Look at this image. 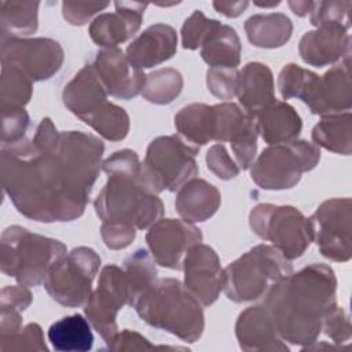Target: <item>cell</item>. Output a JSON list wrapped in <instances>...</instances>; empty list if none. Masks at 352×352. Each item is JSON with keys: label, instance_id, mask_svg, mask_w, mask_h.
Returning a JSON list of instances; mask_svg holds the SVG:
<instances>
[{"label": "cell", "instance_id": "obj_13", "mask_svg": "<svg viewBox=\"0 0 352 352\" xmlns=\"http://www.w3.org/2000/svg\"><path fill=\"white\" fill-rule=\"evenodd\" d=\"M0 55L1 63L15 66L33 82L51 78L65 60L60 44L47 37H1Z\"/></svg>", "mask_w": 352, "mask_h": 352}, {"label": "cell", "instance_id": "obj_35", "mask_svg": "<svg viewBox=\"0 0 352 352\" xmlns=\"http://www.w3.org/2000/svg\"><path fill=\"white\" fill-rule=\"evenodd\" d=\"M84 122L103 139L111 142L125 139L131 126L128 113L111 102H106L100 109L88 116Z\"/></svg>", "mask_w": 352, "mask_h": 352}, {"label": "cell", "instance_id": "obj_32", "mask_svg": "<svg viewBox=\"0 0 352 352\" xmlns=\"http://www.w3.org/2000/svg\"><path fill=\"white\" fill-rule=\"evenodd\" d=\"M40 1H8L0 3L1 37H19L33 34L38 28Z\"/></svg>", "mask_w": 352, "mask_h": 352}, {"label": "cell", "instance_id": "obj_15", "mask_svg": "<svg viewBox=\"0 0 352 352\" xmlns=\"http://www.w3.org/2000/svg\"><path fill=\"white\" fill-rule=\"evenodd\" d=\"M154 261L169 270H183L188 250L202 242V232L191 223L179 219H160L146 234Z\"/></svg>", "mask_w": 352, "mask_h": 352}, {"label": "cell", "instance_id": "obj_1", "mask_svg": "<svg viewBox=\"0 0 352 352\" xmlns=\"http://www.w3.org/2000/svg\"><path fill=\"white\" fill-rule=\"evenodd\" d=\"M103 142L82 131H58L50 117L32 139L1 146L3 190L15 209L40 223L82 216L102 169Z\"/></svg>", "mask_w": 352, "mask_h": 352}, {"label": "cell", "instance_id": "obj_29", "mask_svg": "<svg viewBox=\"0 0 352 352\" xmlns=\"http://www.w3.org/2000/svg\"><path fill=\"white\" fill-rule=\"evenodd\" d=\"M47 336L52 348L59 352H87L94 345L91 323L81 314H73L54 322Z\"/></svg>", "mask_w": 352, "mask_h": 352}, {"label": "cell", "instance_id": "obj_4", "mask_svg": "<svg viewBox=\"0 0 352 352\" xmlns=\"http://www.w3.org/2000/svg\"><path fill=\"white\" fill-rule=\"evenodd\" d=\"M133 308L143 322L184 342H195L202 337L205 329L202 305L179 279H157L142 293Z\"/></svg>", "mask_w": 352, "mask_h": 352}, {"label": "cell", "instance_id": "obj_27", "mask_svg": "<svg viewBox=\"0 0 352 352\" xmlns=\"http://www.w3.org/2000/svg\"><path fill=\"white\" fill-rule=\"evenodd\" d=\"M201 58L210 67L236 69L241 62L242 45L234 28L214 21L201 43Z\"/></svg>", "mask_w": 352, "mask_h": 352}, {"label": "cell", "instance_id": "obj_49", "mask_svg": "<svg viewBox=\"0 0 352 352\" xmlns=\"http://www.w3.org/2000/svg\"><path fill=\"white\" fill-rule=\"evenodd\" d=\"M249 1H213V8L227 18H236L248 8Z\"/></svg>", "mask_w": 352, "mask_h": 352}, {"label": "cell", "instance_id": "obj_17", "mask_svg": "<svg viewBox=\"0 0 352 352\" xmlns=\"http://www.w3.org/2000/svg\"><path fill=\"white\" fill-rule=\"evenodd\" d=\"M184 287L204 307L212 305L224 287V270L213 248L198 243L183 260Z\"/></svg>", "mask_w": 352, "mask_h": 352}, {"label": "cell", "instance_id": "obj_22", "mask_svg": "<svg viewBox=\"0 0 352 352\" xmlns=\"http://www.w3.org/2000/svg\"><path fill=\"white\" fill-rule=\"evenodd\" d=\"M177 50V33L166 23H155L144 29L126 47L125 55L139 70L150 69L170 59Z\"/></svg>", "mask_w": 352, "mask_h": 352}, {"label": "cell", "instance_id": "obj_25", "mask_svg": "<svg viewBox=\"0 0 352 352\" xmlns=\"http://www.w3.org/2000/svg\"><path fill=\"white\" fill-rule=\"evenodd\" d=\"M221 194L212 183L194 177L184 183L176 194L175 208L182 220L202 223L209 220L220 208Z\"/></svg>", "mask_w": 352, "mask_h": 352}, {"label": "cell", "instance_id": "obj_47", "mask_svg": "<svg viewBox=\"0 0 352 352\" xmlns=\"http://www.w3.org/2000/svg\"><path fill=\"white\" fill-rule=\"evenodd\" d=\"M33 301V296L28 286L25 285H15V286H6L1 289L0 293V308L1 309H11L23 312Z\"/></svg>", "mask_w": 352, "mask_h": 352}, {"label": "cell", "instance_id": "obj_19", "mask_svg": "<svg viewBox=\"0 0 352 352\" xmlns=\"http://www.w3.org/2000/svg\"><path fill=\"white\" fill-rule=\"evenodd\" d=\"M148 3L114 1V12H103L94 18L88 33L92 41L103 48H117L128 41L139 29Z\"/></svg>", "mask_w": 352, "mask_h": 352}, {"label": "cell", "instance_id": "obj_12", "mask_svg": "<svg viewBox=\"0 0 352 352\" xmlns=\"http://www.w3.org/2000/svg\"><path fill=\"white\" fill-rule=\"evenodd\" d=\"M131 293L124 268L109 264L102 268L98 287L85 304L84 314L91 326L107 344L118 331L117 315L129 305Z\"/></svg>", "mask_w": 352, "mask_h": 352}, {"label": "cell", "instance_id": "obj_51", "mask_svg": "<svg viewBox=\"0 0 352 352\" xmlns=\"http://www.w3.org/2000/svg\"><path fill=\"white\" fill-rule=\"evenodd\" d=\"M256 6L258 7H264V8H268V7H275V6H279L280 1H272V3H258V1H254Z\"/></svg>", "mask_w": 352, "mask_h": 352}, {"label": "cell", "instance_id": "obj_42", "mask_svg": "<svg viewBox=\"0 0 352 352\" xmlns=\"http://www.w3.org/2000/svg\"><path fill=\"white\" fill-rule=\"evenodd\" d=\"M216 19L206 18L201 10H195L182 26V45L184 50H198Z\"/></svg>", "mask_w": 352, "mask_h": 352}, {"label": "cell", "instance_id": "obj_36", "mask_svg": "<svg viewBox=\"0 0 352 352\" xmlns=\"http://www.w3.org/2000/svg\"><path fill=\"white\" fill-rule=\"evenodd\" d=\"M33 95V81L12 65L1 63V110L25 107Z\"/></svg>", "mask_w": 352, "mask_h": 352}, {"label": "cell", "instance_id": "obj_28", "mask_svg": "<svg viewBox=\"0 0 352 352\" xmlns=\"http://www.w3.org/2000/svg\"><path fill=\"white\" fill-rule=\"evenodd\" d=\"M249 43L258 48H279L293 34V22L282 12L256 14L243 25Z\"/></svg>", "mask_w": 352, "mask_h": 352}, {"label": "cell", "instance_id": "obj_21", "mask_svg": "<svg viewBox=\"0 0 352 352\" xmlns=\"http://www.w3.org/2000/svg\"><path fill=\"white\" fill-rule=\"evenodd\" d=\"M301 59L315 67H324L351 55V36L341 26L323 25L304 33L298 43Z\"/></svg>", "mask_w": 352, "mask_h": 352}, {"label": "cell", "instance_id": "obj_18", "mask_svg": "<svg viewBox=\"0 0 352 352\" xmlns=\"http://www.w3.org/2000/svg\"><path fill=\"white\" fill-rule=\"evenodd\" d=\"M92 65L110 96L129 100L142 94L146 74L131 65L122 50L103 48Z\"/></svg>", "mask_w": 352, "mask_h": 352}, {"label": "cell", "instance_id": "obj_3", "mask_svg": "<svg viewBox=\"0 0 352 352\" xmlns=\"http://www.w3.org/2000/svg\"><path fill=\"white\" fill-rule=\"evenodd\" d=\"M102 169L107 182L94 201L102 223H128L136 230H146L162 219L164 204L144 187L140 177L142 162L133 150L113 153L102 162Z\"/></svg>", "mask_w": 352, "mask_h": 352}, {"label": "cell", "instance_id": "obj_16", "mask_svg": "<svg viewBox=\"0 0 352 352\" xmlns=\"http://www.w3.org/2000/svg\"><path fill=\"white\" fill-rule=\"evenodd\" d=\"M304 102L309 111L316 116H331L349 111L352 104V84H351V55L341 59L323 76H315L311 81Z\"/></svg>", "mask_w": 352, "mask_h": 352}, {"label": "cell", "instance_id": "obj_9", "mask_svg": "<svg viewBox=\"0 0 352 352\" xmlns=\"http://www.w3.org/2000/svg\"><path fill=\"white\" fill-rule=\"evenodd\" d=\"M249 226L289 260L301 257L312 242L309 219L290 205L258 204L249 213Z\"/></svg>", "mask_w": 352, "mask_h": 352}, {"label": "cell", "instance_id": "obj_44", "mask_svg": "<svg viewBox=\"0 0 352 352\" xmlns=\"http://www.w3.org/2000/svg\"><path fill=\"white\" fill-rule=\"evenodd\" d=\"M205 161L208 169L221 180H231L236 177L241 170L223 143H216L210 146L206 153Z\"/></svg>", "mask_w": 352, "mask_h": 352}, {"label": "cell", "instance_id": "obj_5", "mask_svg": "<svg viewBox=\"0 0 352 352\" xmlns=\"http://www.w3.org/2000/svg\"><path fill=\"white\" fill-rule=\"evenodd\" d=\"M67 253L66 246L54 238L10 226L1 234L0 268L7 276L28 287L43 283L48 270Z\"/></svg>", "mask_w": 352, "mask_h": 352}, {"label": "cell", "instance_id": "obj_43", "mask_svg": "<svg viewBox=\"0 0 352 352\" xmlns=\"http://www.w3.org/2000/svg\"><path fill=\"white\" fill-rule=\"evenodd\" d=\"M322 330L324 334L338 346L351 340V322L349 316L342 307L333 305L324 315L322 322Z\"/></svg>", "mask_w": 352, "mask_h": 352}, {"label": "cell", "instance_id": "obj_14", "mask_svg": "<svg viewBox=\"0 0 352 352\" xmlns=\"http://www.w3.org/2000/svg\"><path fill=\"white\" fill-rule=\"evenodd\" d=\"M213 109L214 142H228L239 169H249L257 153L256 118L232 102L213 104Z\"/></svg>", "mask_w": 352, "mask_h": 352}, {"label": "cell", "instance_id": "obj_40", "mask_svg": "<svg viewBox=\"0 0 352 352\" xmlns=\"http://www.w3.org/2000/svg\"><path fill=\"white\" fill-rule=\"evenodd\" d=\"M238 69L209 67L206 72V87L209 92L223 100H230L236 95Z\"/></svg>", "mask_w": 352, "mask_h": 352}, {"label": "cell", "instance_id": "obj_26", "mask_svg": "<svg viewBox=\"0 0 352 352\" xmlns=\"http://www.w3.org/2000/svg\"><path fill=\"white\" fill-rule=\"evenodd\" d=\"M254 118L257 132L268 146L297 139L302 128V121L297 110L292 104L278 99L263 109Z\"/></svg>", "mask_w": 352, "mask_h": 352}, {"label": "cell", "instance_id": "obj_38", "mask_svg": "<svg viewBox=\"0 0 352 352\" xmlns=\"http://www.w3.org/2000/svg\"><path fill=\"white\" fill-rule=\"evenodd\" d=\"M316 73L296 63H287L278 76V88L283 99H302Z\"/></svg>", "mask_w": 352, "mask_h": 352}, {"label": "cell", "instance_id": "obj_41", "mask_svg": "<svg viewBox=\"0 0 352 352\" xmlns=\"http://www.w3.org/2000/svg\"><path fill=\"white\" fill-rule=\"evenodd\" d=\"M0 351H48L43 330L37 323H29L16 334L0 341Z\"/></svg>", "mask_w": 352, "mask_h": 352}, {"label": "cell", "instance_id": "obj_30", "mask_svg": "<svg viewBox=\"0 0 352 352\" xmlns=\"http://www.w3.org/2000/svg\"><path fill=\"white\" fill-rule=\"evenodd\" d=\"M179 135L194 146H204L214 140V109L205 103H190L175 116Z\"/></svg>", "mask_w": 352, "mask_h": 352}, {"label": "cell", "instance_id": "obj_20", "mask_svg": "<svg viewBox=\"0 0 352 352\" xmlns=\"http://www.w3.org/2000/svg\"><path fill=\"white\" fill-rule=\"evenodd\" d=\"M235 337L242 351L287 352L289 346L278 333L270 311L264 305L248 307L235 323Z\"/></svg>", "mask_w": 352, "mask_h": 352}, {"label": "cell", "instance_id": "obj_31", "mask_svg": "<svg viewBox=\"0 0 352 352\" xmlns=\"http://www.w3.org/2000/svg\"><path fill=\"white\" fill-rule=\"evenodd\" d=\"M314 144L331 153L351 155L352 153V114L351 111L324 116L312 128Z\"/></svg>", "mask_w": 352, "mask_h": 352}, {"label": "cell", "instance_id": "obj_46", "mask_svg": "<svg viewBox=\"0 0 352 352\" xmlns=\"http://www.w3.org/2000/svg\"><path fill=\"white\" fill-rule=\"evenodd\" d=\"M109 6V1H63L62 15L70 25L82 26Z\"/></svg>", "mask_w": 352, "mask_h": 352}, {"label": "cell", "instance_id": "obj_33", "mask_svg": "<svg viewBox=\"0 0 352 352\" xmlns=\"http://www.w3.org/2000/svg\"><path fill=\"white\" fill-rule=\"evenodd\" d=\"M183 76L173 67L157 69L146 76L142 96L154 104L172 103L183 89Z\"/></svg>", "mask_w": 352, "mask_h": 352}, {"label": "cell", "instance_id": "obj_48", "mask_svg": "<svg viewBox=\"0 0 352 352\" xmlns=\"http://www.w3.org/2000/svg\"><path fill=\"white\" fill-rule=\"evenodd\" d=\"M155 348L153 344L148 342L146 337L142 334L124 329L122 331H117V334L107 342L109 351H146Z\"/></svg>", "mask_w": 352, "mask_h": 352}, {"label": "cell", "instance_id": "obj_34", "mask_svg": "<svg viewBox=\"0 0 352 352\" xmlns=\"http://www.w3.org/2000/svg\"><path fill=\"white\" fill-rule=\"evenodd\" d=\"M155 264L153 256L146 249H138L124 260V271L131 293V307L157 280Z\"/></svg>", "mask_w": 352, "mask_h": 352}, {"label": "cell", "instance_id": "obj_23", "mask_svg": "<svg viewBox=\"0 0 352 352\" xmlns=\"http://www.w3.org/2000/svg\"><path fill=\"white\" fill-rule=\"evenodd\" d=\"M107 89L92 63L80 69L62 92L63 104L81 121L100 109L107 102Z\"/></svg>", "mask_w": 352, "mask_h": 352}, {"label": "cell", "instance_id": "obj_39", "mask_svg": "<svg viewBox=\"0 0 352 352\" xmlns=\"http://www.w3.org/2000/svg\"><path fill=\"white\" fill-rule=\"evenodd\" d=\"M1 146L15 144L26 139L30 118L23 107L1 110Z\"/></svg>", "mask_w": 352, "mask_h": 352}, {"label": "cell", "instance_id": "obj_45", "mask_svg": "<svg viewBox=\"0 0 352 352\" xmlns=\"http://www.w3.org/2000/svg\"><path fill=\"white\" fill-rule=\"evenodd\" d=\"M100 235L106 248L111 250H121L133 242L136 228L128 223L103 221L100 226Z\"/></svg>", "mask_w": 352, "mask_h": 352}, {"label": "cell", "instance_id": "obj_6", "mask_svg": "<svg viewBox=\"0 0 352 352\" xmlns=\"http://www.w3.org/2000/svg\"><path fill=\"white\" fill-rule=\"evenodd\" d=\"M293 265L275 246L257 245L224 268V293L234 302L254 301L285 276Z\"/></svg>", "mask_w": 352, "mask_h": 352}, {"label": "cell", "instance_id": "obj_8", "mask_svg": "<svg viewBox=\"0 0 352 352\" xmlns=\"http://www.w3.org/2000/svg\"><path fill=\"white\" fill-rule=\"evenodd\" d=\"M319 161V147L308 140L270 144L250 165V177L263 190H287L297 186L302 173L312 170Z\"/></svg>", "mask_w": 352, "mask_h": 352}, {"label": "cell", "instance_id": "obj_2", "mask_svg": "<svg viewBox=\"0 0 352 352\" xmlns=\"http://www.w3.org/2000/svg\"><path fill=\"white\" fill-rule=\"evenodd\" d=\"M337 278L331 267L314 263L280 279L264 296L283 341L302 348L316 342L326 312L337 304Z\"/></svg>", "mask_w": 352, "mask_h": 352}, {"label": "cell", "instance_id": "obj_11", "mask_svg": "<svg viewBox=\"0 0 352 352\" xmlns=\"http://www.w3.org/2000/svg\"><path fill=\"white\" fill-rule=\"evenodd\" d=\"M309 219L312 242L319 253L337 263L352 256V201L348 197L323 201Z\"/></svg>", "mask_w": 352, "mask_h": 352}, {"label": "cell", "instance_id": "obj_24", "mask_svg": "<svg viewBox=\"0 0 352 352\" xmlns=\"http://www.w3.org/2000/svg\"><path fill=\"white\" fill-rule=\"evenodd\" d=\"M242 109L256 117L275 100V85L271 69L261 62H249L238 72L235 95Z\"/></svg>", "mask_w": 352, "mask_h": 352}, {"label": "cell", "instance_id": "obj_7", "mask_svg": "<svg viewBox=\"0 0 352 352\" xmlns=\"http://www.w3.org/2000/svg\"><path fill=\"white\" fill-rule=\"evenodd\" d=\"M198 151L197 146L187 144L177 135L155 138L142 162L140 177L144 187L154 194L177 191L198 175Z\"/></svg>", "mask_w": 352, "mask_h": 352}, {"label": "cell", "instance_id": "obj_37", "mask_svg": "<svg viewBox=\"0 0 352 352\" xmlns=\"http://www.w3.org/2000/svg\"><path fill=\"white\" fill-rule=\"evenodd\" d=\"M351 8L352 1L349 0L314 1L309 12V22L316 28L323 25H333L348 30L351 26Z\"/></svg>", "mask_w": 352, "mask_h": 352}, {"label": "cell", "instance_id": "obj_50", "mask_svg": "<svg viewBox=\"0 0 352 352\" xmlns=\"http://www.w3.org/2000/svg\"><path fill=\"white\" fill-rule=\"evenodd\" d=\"M290 10L293 11V14H296L297 16H305L311 12L312 4L314 1H307V0H290L287 1Z\"/></svg>", "mask_w": 352, "mask_h": 352}, {"label": "cell", "instance_id": "obj_10", "mask_svg": "<svg viewBox=\"0 0 352 352\" xmlns=\"http://www.w3.org/2000/svg\"><path fill=\"white\" fill-rule=\"evenodd\" d=\"M100 267V256L88 246H77L59 258L47 272L43 285L52 300L63 307L85 305Z\"/></svg>", "mask_w": 352, "mask_h": 352}]
</instances>
